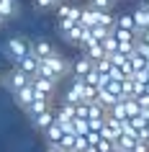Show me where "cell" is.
I'll list each match as a JSON object with an SVG mask.
<instances>
[{
	"mask_svg": "<svg viewBox=\"0 0 149 152\" xmlns=\"http://www.w3.org/2000/svg\"><path fill=\"white\" fill-rule=\"evenodd\" d=\"M67 72H70V64H67V59L57 52V54H52V57H47V59H41V62H39L36 75H41V77H49V80L59 83Z\"/></svg>",
	"mask_w": 149,
	"mask_h": 152,
	"instance_id": "cell-1",
	"label": "cell"
},
{
	"mask_svg": "<svg viewBox=\"0 0 149 152\" xmlns=\"http://www.w3.org/2000/svg\"><path fill=\"white\" fill-rule=\"evenodd\" d=\"M31 52V41H26L23 36H10L8 41H5V54L13 59V62H18L23 54H28Z\"/></svg>",
	"mask_w": 149,
	"mask_h": 152,
	"instance_id": "cell-2",
	"label": "cell"
},
{
	"mask_svg": "<svg viewBox=\"0 0 149 152\" xmlns=\"http://www.w3.org/2000/svg\"><path fill=\"white\" fill-rule=\"evenodd\" d=\"M80 8L77 3H70V0H62L57 5V21H67V23H80Z\"/></svg>",
	"mask_w": 149,
	"mask_h": 152,
	"instance_id": "cell-3",
	"label": "cell"
},
{
	"mask_svg": "<svg viewBox=\"0 0 149 152\" xmlns=\"http://www.w3.org/2000/svg\"><path fill=\"white\" fill-rule=\"evenodd\" d=\"M31 85H33V90H36V96H44V98H52L54 90H57V83L49 80V77H41V75H33Z\"/></svg>",
	"mask_w": 149,
	"mask_h": 152,
	"instance_id": "cell-4",
	"label": "cell"
},
{
	"mask_svg": "<svg viewBox=\"0 0 149 152\" xmlns=\"http://www.w3.org/2000/svg\"><path fill=\"white\" fill-rule=\"evenodd\" d=\"M39 62H41L39 57L33 54V52H28V54H23V57L16 62V67H18L21 72H26L28 77H33V75H36V70H39Z\"/></svg>",
	"mask_w": 149,
	"mask_h": 152,
	"instance_id": "cell-5",
	"label": "cell"
},
{
	"mask_svg": "<svg viewBox=\"0 0 149 152\" xmlns=\"http://www.w3.org/2000/svg\"><path fill=\"white\" fill-rule=\"evenodd\" d=\"M31 52L39 57V59H47V57L57 54V47L49 39H36V41H31Z\"/></svg>",
	"mask_w": 149,
	"mask_h": 152,
	"instance_id": "cell-6",
	"label": "cell"
},
{
	"mask_svg": "<svg viewBox=\"0 0 149 152\" xmlns=\"http://www.w3.org/2000/svg\"><path fill=\"white\" fill-rule=\"evenodd\" d=\"M131 16H134V26H136V36H139L144 28L149 26V10H147V5H136V8L131 10Z\"/></svg>",
	"mask_w": 149,
	"mask_h": 152,
	"instance_id": "cell-7",
	"label": "cell"
},
{
	"mask_svg": "<svg viewBox=\"0 0 149 152\" xmlns=\"http://www.w3.org/2000/svg\"><path fill=\"white\" fill-rule=\"evenodd\" d=\"M70 70H72V77H80V80H82L87 72L93 70V62H90V59H87L85 54H80L77 59L72 62V67H70Z\"/></svg>",
	"mask_w": 149,
	"mask_h": 152,
	"instance_id": "cell-8",
	"label": "cell"
},
{
	"mask_svg": "<svg viewBox=\"0 0 149 152\" xmlns=\"http://www.w3.org/2000/svg\"><path fill=\"white\" fill-rule=\"evenodd\" d=\"M28 83H31V77H28L26 72H21L18 67H16V70H13V72L8 75V88L13 90V93H16V90H21V88H26Z\"/></svg>",
	"mask_w": 149,
	"mask_h": 152,
	"instance_id": "cell-9",
	"label": "cell"
},
{
	"mask_svg": "<svg viewBox=\"0 0 149 152\" xmlns=\"http://www.w3.org/2000/svg\"><path fill=\"white\" fill-rule=\"evenodd\" d=\"M16 96V101H18V106H23V108H28V106L33 103V98H36V90H33V85L28 83L26 88H21V90H16L13 93Z\"/></svg>",
	"mask_w": 149,
	"mask_h": 152,
	"instance_id": "cell-10",
	"label": "cell"
},
{
	"mask_svg": "<svg viewBox=\"0 0 149 152\" xmlns=\"http://www.w3.org/2000/svg\"><path fill=\"white\" fill-rule=\"evenodd\" d=\"M31 119H33V126L44 132L47 126H52V124H54V106H52V108H47V111H41V113H36V116H31Z\"/></svg>",
	"mask_w": 149,
	"mask_h": 152,
	"instance_id": "cell-11",
	"label": "cell"
},
{
	"mask_svg": "<svg viewBox=\"0 0 149 152\" xmlns=\"http://www.w3.org/2000/svg\"><path fill=\"white\" fill-rule=\"evenodd\" d=\"M113 28H124V31H134V34H136L134 16H131V13H118V16L113 18Z\"/></svg>",
	"mask_w": 149,
	"mask_h": 152,
	"instance_id": "cell-12",
	"label": "cell"
},
{
	"mask_svg": "<svg viewBox=\"0 0 149 152\" xmlns=\"http://www.w3.org/2000/svg\"><path fill=\"white\" fill-rule=\"evenodd\" d=\"M44 134H47V142H49V144H59V139L64 137V126L54 121L52 126H47V129H44Z\"/></svg>",
	"mask_w": 149,
	"mask_h": 152,
	"instance_id": "cell-13",
	"label": "cell"
},
{
	"mask_svg": "<svg viewBox=\"0 0 149 152\" xmlns=\"http://www.w3.org/2000/svg\"><path fill=\"white\" fill-rule=\"evenodd\" d=\"M136 142H139V139H136V137H134L131 132H124V134H121V137L116 139V147H118V150H124V152H129Z\"/></svg>",
	"mask_w": 149,
	"mask_h": 152,
	"instance_id": "cell-14",
	"label": "cell"
},
{
	"mask_svg": "<svg viewBox=\"0 0 149 152\" xmlns=\"http://www.w3.org/2000/svg\"><path fill=\"white\" fill-rule=\"evenodd\" d=\"M16 10H18V3H16V0H0V18L8 21L10 16H16Z\"/></svg>",
	"mask_w": 149,
	"mask_h": 152,
	"instance_id": "cell-15",
	"label": "cell"
},
{
	"mask_svg": "<svg viewBox=\"0 0 149 152\" xmlns=\"http://www.w3.org/2000/svg\"><path fill=\"white\" fill-rule=\"evenodd\" d=\"M113 36H116V41H136V34L124 31V28H113Z\"/></svg>",
	"mask_w": 149,
	"mask_h": 152,
	"instance_id": "cell-16",
	"label": "cell"
},
{
	"mask_svg": "<svg viewBox=\"0 0 149 152\" xmlns=\"http://www.w3.org/2000/svg\"><path fill=\"white\" fill-rule=\"evenodd\" d=\"M93 147H95L98 152H110L113 147H116V144H113V142H108V139H103V137H98V139L93 142Z\"/></svg>",
	"mask_w": 149,
	"mask_h": 152,
	"instance_id": "cell-17",
	"label": "cell"
},
{
	"mask_svg": "<svg viewBox=\"0 0 149 152\" xmlns=\"http://www.w3.org/2000/svg\"><path fill=\"white\" fill-rule=\"evenodd\" d=\"M87 5L95 10H110L113 8V0H87Z\"/></svg>",
	"mask_w": 149,
	"mask_h": 152,
	"instance_id": "cell-18",
	"label": "cell"
},
{
	"mask_svg": "<svg viewBox=\"0 0 149 152\" xmlns=\"http://www.w3.org/2000/svg\"><path fill=\"white\" fill-rule=\"evenodd\" d=\"M59 3H62V0H33V5H36V8H57V5H59Z\"/></svg>",
	"mask_w": 149,
	"mask_h": 152,
	"instance_id": "cell-19",
	"label": "cell"
},
{
	"mask_svg": "<svg viewBox=\"0 0 149 152\" xmlns=\"http://www.w3.org/2000/svg\"><path fill=\"white\" fill-rule=\"evenodd\" d=\"M47 152H64V150H62V147H57V144H49Z\"/></svg>",
	"mask_w": 149,
	"mask_h": 152,
	"instance_id": "cell-20",
	"label": "cell"
},
{
	"mask_svg": "<svg viewBox=\"0 0 149 152\" xmlns=\"http://www.w3.org/2000/svg\"><path fill=\"white\" fill-rule=\"evenodd\" d=\"M0 83H3V70H0Z\"/></svg>",
	"mask_w": 149,
	"mask_h": 152,
	"instance_id": "cell-21",
	"label": "cell"
},
{
	"mask_svg": "<svg viewBox=\"0 0 149 152\" xmlns=\"http://www.w3.org/2000/svg\"><path fill=\"white\" fill-rule=\"evenodd\" d=\"M139 3H141V5H144V3H149V0H139Z\"/></svg>",
	"mask_w": 149,
	"mask_h": 152,
	"instance_id": "cell-22",
	"label": "cell"
},
{
	"mask_svg": "<svg viewBox=\"0 0 149 152\" xmlns=\"http://www.w3.org/2000/svg\"><path fill=\"white\" fill-rule=\"evenodd\" d=\"M0 23H5V18H0Z\"/></svg>",
	"mask_w": 149,
	"mask_h": 152,
	"instance_id": "cell-23",
	"label": "cell"
},
{
	"mask_svg": "<svg viewBox=\"0 0 149 152\" xmlns=\"http://www.w3.org/2000/svg\"><path fill=\"white\" fill-rule=\"evenodd\" d=\"M144 5H147V10H149V3H144Z\"/></svg>",
	"mask_w": 149,
	"mask_h": 152,
	"instance_id": "cell-24",
	"label": "cell"
}]
</instances>
